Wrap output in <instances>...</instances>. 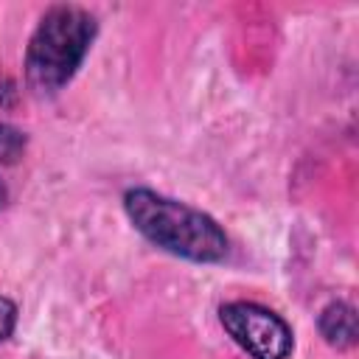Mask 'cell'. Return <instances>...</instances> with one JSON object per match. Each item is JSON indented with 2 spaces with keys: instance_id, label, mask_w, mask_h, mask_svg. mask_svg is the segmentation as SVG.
Returning a JSON list of instances; mask_svg holds the SVG:
<instances>
[{
  "instance_id": "6da1fadb",
  "label": "cell",
  "mask_w": 359,
  "mask_h": 359,
  "mask_svg": "<svg viewBox=\"0 0 359 359\" xmlns=\"http://www.w3.org/2000/svg\"><path fill=\"white\" fill-rule=\"evenodd\" d=\"M123 210L135 230L160 250L196 261L216 264L227 255V236L208 213L160 196L149 188H132L123 196Z\"/></svg>"
},
{
  "instance_id": "7a4b0ae2",
  "label": "cell",
  "mask_w": 359,
  "mask_h": 359,
  "mask_svg": "<svg viewBox=\"0 0 359 359\" xmlns=\"http://www.w3.org/2000/svg\"><path fill=\"white\" fill-rule=\"evenodd\" d=\"M95 17L81 6H53L39 20L25 50V81L36 95L59 93L81 67L95 39Z\"/></svg>"
},
{
  "instance_id": "3957f363",
  "label": "cell",
  "mask_w": 359,
  "mask_h": 359,
  "mask_svg": "<svg viewBox=\"0 0 359 359\" xmlns=\"http://www.w3.org/2000/svg\"><path fill=\"white\" fill-rule=\"evenodd\" d=\"M219 320L233 342L252 359H286L292 353V328L283 317L258 303H227Z\"/></svg>"
},
{
  "instance_id": "277c9868",
  "label": "cell",
  "mask_w": 359,
  "mask_h": 359,
  "mask_svg": "<svg viewBox=\"0 0 359 359\" xmlns=\"http://www.w3.org/2000/svg\"><path fill=\"white\" fill-rule=\"evenodd\" d=\"M320 334L334 348H353L356 345V314L348 303L337 300L320 311Z\"/></svg>"
},
{
  "instance_id": "5b68a950",
  "label": "cell",
  "mask_w": 359,
  "mask_h": 359,
  "mask_svg": "<svg viewBox=\"0 0 359 359\" xmlns=\"http://www.w3.org/2000/svg\"><path fill=\"white\" fill-rule=\"evenodd\" d=\"M25 146H28V137L22 129L11 123H0V165L17 163L25 154Z\"/></svg>"
},
{
  "instance_id": "8992f818",
  "label": "cell",
  "mask_w": 359,
  "mask_h": 359,
  "mask_svg": "<svg viewBox=\"0 0 359 359\" xmlns=\"http://www.w3.org/2000/svg\"><path fill=\"white\" fill-rule=\"evenodd\" d=\"M14 325H17V306L0 294V342L14 334Z\"/></svg>"
},
{
  "instance_id": "52a82bcc",
  "label": "cell",
  "mask_w": 359,
  "mask_h": 359,
  "mask_svg": "<svg viewBox=\"0 0 359 359\" xmlns=\"http://www.w3.org/2000/svg\"><path fill=\"white\" fill-rule=\"evenodd\" d=\"M3 205H6V185L0 182V208H3Z\"/></svg>"
}]
</instances>
